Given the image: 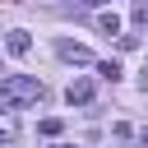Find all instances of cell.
<instances>
[{
  "label": "cell",
  "instance_id": "9",
  "mask_svg": "<svg viewBox=\"0 0 148 148\" xmlns=\"http://www.w3.org/2000/svg\"><path fill=\"white\" fill-rule=\"evenodd\" d=\"M134 18H139V23H148V5H134Z\"/></svg>",
  "mask_w": 148,
  "mask_h": 148
},
{
  "label": "cell",
  "instance_id": "2",
  "mask_svg": "<svg viewBox=\"0 0 148 148\" xmlns=\"http://www.w3.org/2000/svg\"><path fill=\"white\" fill-rule=\"evenodd\" d=\"M65 97H69V106H83V102H92V83H88V79H74V83L65 88Z\"/></svg>",
  "mask_w": 148,
  "mask_h": 148
},
{
  "label": "cell",
  "instance_id": "10",
  "mask_svg": "<svg viewBox=\"0 0 148 148\" xmlns=\"http://www.w3.org/2000/svg\"><path fill=\"white\" fill-rule=\"evenodd\" d=\"M83 5H88V9H92V5H102V0H83Z\"/></svg>",
  "mask_w": 148,
  "mask_h": 148
},
{
  "label": "cell",
  "instance_id": "5",
  "mask_svg": "<svg viewBox=\"0 0 148 148\" xmlns=\"http://www.w3.org/2000/svg\"><path fill=\"white\" fill-rule=\"evenodd\" d=\"M14 139H18V120L5 111V116H0V143H14Z\"/></svg>",
  "mask_w": 148,
  "mask_h": 148
},
{
  "label": "cell",
  "instance_id": "7",
  "mask_svg": "<svg viewBox=\"0 0 148 148\" xmlns=\"http://www.w3.org/2000/svg\"><path fill=\"white\" fill-rule=\"evenodd\" d=\"M37 130H42V134H46V139H56V134H60V130H65V125H60V120H56V116H46V120H42V125H37Z\"/></svg>",
  "mask_w": 148,
  "mask_h": 148
},
{
  "label": "cell",
  "instance_id": "8",
  "mask_svg": "<svg viewBox=\"0 0 148 148\" xmlns=\"http://www.w3.org/2000/svg\"><path fill=\"white\" fill-rule=\"evenodd\" d=\"M97 74H102V79H120V65H116V60H102Z\"/></svg>",
  "mask_w": 148,
  "mask_h": 148
},
{
  "label": "cell",
  "instance_id": "11",
  "mask_svg": "<svg viewBox=\"0 0 148 148\" xmlns=\"http://www.w3.org/2000/svg\"><path fill=\"white\" fill-rule=\"evenodd\" d=\"M51 148H69V143H51Z\"/></svg>",
  "mask_w": 148,
  "mask_h": 148
},
{
  "label": "cell",
  "instance_id": "1",
  "mask_svg": "<svg viewBox=\"0 0 148 148\" xmlns=\"http://www.w3.org/2000/svg\"><path fill=\"white\" fill-rule=\"evenodd\" d=\"M42 83L32 79V74H9V79H0V106L5 111H18V106H32V102H42Z\"/></svg>",
  "mask_w": 148,
  "mask_h": 148
},
{
  "label": "cell",
  "instance_id": "6",
  "mask_svg": "<svg viewBox=\"0 0 148 148\" xmlns=\"http://www.w3.org/2000/svg\"><path fill=\"white\" fill-rule=\"evenodd\" d=\"M97 28H102V32H111V37H116V32H120V14H102V18H97Z\"/></svg>",
  "mask_w": 148,
  "mask_h": 148
},
{
  "label": "cell",
  "instance_id": "4",
  "mask_svg": "<svg viewBox=\"0 0 148 148\" xmlns=\"http://www.w3.org/2000/svg\"><path fill=\"white\" fill-rule=\"evenodd\" d=\"M60 56L69 60V65H88L92 56H88V46H74V42H60Z\"/></svg>",
  "mask_w": 148,
  "mask_h": 148
},
{
  "label": "cell",
  "instance_id": "3",
  "mask_svg": "<svg viewBox=\"0 0 148 148\" xmlns=\"http://www.w3.org/2000/svg\"><path fill=\"white\" fill-rule=\"evenodd\" d=\"M5 46H9V56H28V51H32V37H28L23 28H14V32L5 37Z\"/></svg>",
  "mask_w": 148,
  "mask_h": 148
}]
</instances>
